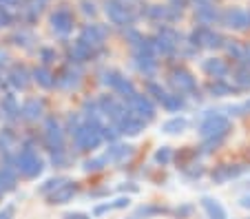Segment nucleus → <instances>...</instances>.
I'll return each mask as SVG.
<instances>
[{"mask_svg":"<svg viewBox=\"0 0 250 219\" xmlns=\"http://www.w3.org/2000/svg\"><path fill=\"white\" fill-rule=\"evenodd\" d=\"M80 7H82V11H84L86 16H95V14H98V9H95V5L91 2V0H84Z\"/></svg>","mask_w":250,"mask_h":219,"instance_id":"a19ab883","label":"nucleus"},{"mask_svg":"<svg viewBox=\"0 0 250 219\" xmlns=\"http://www.w3.org/2000/svg\"><path fill=\"white\" fill-rule=\"evenodd\" d=\"M118 2H122V5H128V7H133L137 2V0H118Z\"/></svg>","mask_w":250,"mask_h":219,"instance_id":"de8ad7c7","label":"nucleus"},{"mask_svg":"<svg viewBox=\"0 0 250 219\" xmlns=\"http://www.w3.org/2000/svg\"><path fill=\"white\" fill-rule=\"evenodd\" d=\"M239 206H241V208H250V193H246V195L241 197V199H239Z\"/></svg>","mask_w":250,"mask_h":219,"instance_id":"49530a36","label":"nucleus"},{"mask_svg":"<svg viewBox=\"0 0 250 219\" xmlns=\"http://www.w3.org/2000/svg\"><path fill=\"white\" fill-rule=\"evenodd\" d=\"M144 126H146V122L140 118H135V115H128V118H124L122 122L118 124V131L122 135H128V138H133V135H140L142 131H144Z\"/></svg>","mask_w":250,"mask_h":219,"instance_id":"aec40b11","label":"nucleus"},{"mask_svg":"<svg viewBox=\"0 0 250 219\" xmlns=\"http://www.w3.org/2000/svg\"><path fill=\"white\" fill-rule=\"evenodd\" d=\"M128 204H131V199H128V197H118V199H115L111 206H113V208H126Z\"/></svg>","mask_w":250,"mask_h":219,"instance_id":"c03bdc74","label":"nucleus"},{"mask_svg":"<svg viewBox=\"0 0 250 219\" xmlns=\"http://www.w3.org/2000/svg\"><path fill=\"white\" fill-rule=\"evenodd\" d=\"M195 20L199 22V27H210V24L222 20V14L210 2H197V7H195Z\"/></svg>","mask_w":250,"mask_h":219,"instance_id":"4468645a","label":"nucleus"},{"mask_svg":"<svg viewBox=\"0 0 250 219\" xmlns=\"http://www.w3.org/2000/svg\"><path fill=\"white\" fill-rule=\"evenodd\" d=\"M186 126H188V119L182 118V115H177V118H170L168 122L162 124V131L168 135H175V133H182V131H186Z\"/></svg>","mask_w":250,"mask_h":219,"instance_id":"bb28decb","label":"nucleus"},{"mask_svg":"<svg viewBox=\"0 0 250 219\" xmlns=\"http://www.w3.org/2000/svg\"><path fill=\"white\" fill-rule=\"evenodd\" d=\"M109 210H113V206L106 201V204H100V206H95L93 208V217H100V215H104V213H109Z\"/></svg>","mask_w":250,"mask_h":219,"instance_id":"ea45409f","label":"nucleus"},{"mask_svg":"<svg viewBox=\"0 0 250 219\" xmlns=\"http://www.w3.org/2000/svg\"><path fill=\"white\" fill-rule=\"evenodd\" d=\"M33 80L38 82L42 89H56V76H53L44 64L38 67V69H33Z\"/></svg>","mask_w":250,"mask_h":219,"instance_id":"b1692460","label":"nucleus"},{"mask_svg":"<svg viewBox=\"0 0 250 219\" xmlns=\"http://www.w3.org/2000/svg\"><path fill=\"white\" fill-rule=\"evenodd\" d=\"M2 2H16V0H2Z\"/></svg>","mask_w":250,"mask_h":219,"instance_id":"3c124183","label":"nucleus"},{"mask_svg":"<svg viewBox=\"0 0 250 219\" xmlns=\"http://www.w3.org/2000/svg\"><path fill=\"white\" fill-rule=\"evenodd\" d=\"M106 164H109V162H106V159H104V155H102V158H95V159H86V162L82 164V168H84L86 173H91V171H102Z\"/></svg>","mask_w":250,"mask_h":219,"instance_id":"72a5a7b5","label":"nucleus"},{"mask_svg":"<svg viewBox=\"0 0 250 219\" xmlns=\"http://www.w3.org/2000/svg\"><path fill=\"white\" fill-rule=\"evenodd\" d=\"M230 118L226 113H219V111L210 109L204 111L199 115V124H197V133L202 139H212V138H226L228 131H230Z\"/></svg>","mask_w":250,"mask_h":219,"instance_id":"f257e3e1","label":"nucleus"},{"mask_svg":"<svg viewBox=\"0 0 250 219\" xmlns=\"http://www.w3.org/2000/svg\"><path fill=\"white\" fill-rule=\"evenodd\" d=\"M49 24H51V31L60 38H66V36L73 31L76 27V18H73V11L69 9L66 5L58 7L51 16H49Z\"/></svg>","mask_w":250,"mask_h":219,"instance_id":"423d86ee","label":"nucleus"},{"mask_svg":"<svg viewBox=\"0 0 250 219\" xmlns=\"http://www.w3.org/2000/svg\"><path fill=\"white\" fill-rule=\"evenodd\" d=\"M219 22L226 29H232V31H244V29L250 27V11L241 9V7H228L222 14Z\"/></svg>","mask_w":250,"mask_h":219,"instance_id":"1a4fd4ad","label":"nucleus"},{"mask_svg":"<svg viewBox=\"0 0 250 219\" xmlns=\"http://www.w3.org/2000/svg\"><path fill=\"white\" fill-rule=\"evenodd\" d=\"M40 60H42L44 67H47V64H51V62H56V49H51V47L40 49Z\"/></svg>","mask_w":250,"mask_h":219,"instance_id":"58836bf2","label":"nucleus"},{"mask_svg":"<svg viewBox=\"0 0 250 219\" xmlns=\"http://www.w3.org/2000/svg\"><path fill=\"white\" fill-rule=\"evenodd\" d=\"M131 155H133V146H128V144H111L106 148V153H104V159L109 164H120L124 159H128Z\"/></svg>","mask_w":250,"mask_h":219,"instance_id":"6ab92c4d","label":"nucleus"},{"mask_svg":"<svg viewBox=\"0 0 250 219\" xmlns=\"http://www.w3.org/2000/svg\"><path fill=\"white\" fill-rule=\"evenodd\" d=\"M188 42L193 44V47H197V49H202V47H206V49L226 47V38H224L222 34H217V31H212L210 27H197L193 34H190Z\"/></svg>","mask_w":250,"mask_h":219,"instance_id":"0eeeda50","label":"nucleus"},{"mask_svg":"<svg viewBox=\"0 0 250 219\" xmlns=\"http://www.w3.org/2000/svg\"><path fill=\"white\" fill-rule=\"evenodd\" d=\"M184 175L188 177V179H197V177H202L204 175V168H190V171H184Z\"/></svg>","mask_w":250,"mask_h":219,"instance_id":"79ce46f5","label":"nucleus"},{"mask_svg":"<svg viewBox=\"0 0 250 219\" xmlns=\"http://www.w3.org/2000/svg\"><path fill=\"white\" fill-rule=\"evenodd\" d=\"M239 188H246V191H250V181H244V184H241Z\"/></svg>","mask_w":250,"mask_h":219,"instance_id":"09e8293b","label":"nucleus"},{"mask_svg":"<svg viewBox=\"0 0 250 219\" xmlns=\"http://www.w3.org/2000/svg\"><path fill=\"white\" fill-rule=\"evenodd\" d=\"M80 76H82L80 69H73V64H69V67H64L56 76V89H60V91L78 89V84H80Z\"/></svg>","mask_w":250,"mask_h":219,"instance_id":"ddd939ff","label":"nucleus"},{"mask_svg":"<svg viewBox=\"0 0 250 219\" xmlns=\"http://www.w3.org/2000/svg\"><path fill=\"white\" fill-rule=\"evenodd\" d=\"M104 14H106V18H109L113 24H118V27H126V29L133 27L135 20H137L133 7L122 5V2H118V0H106V5H104Z\"/></svg>","mask_w":250,"mask_h":219,"instance_id":"39448f33","label":"nucleus"},{"mask_svg":"<svg viewBox=\"0 0 250 219\" xmlns=\"http://www.w3.org/2000/svg\"><path fill=\"white\" fill-rule=\"evenodd\" d=\"M190 213H193V206H190V204H186V206H182V208H177V217H180V219L188 217Z\"/></svg>","mask_w":250,"mask_h":219,"instance_id":"37998d69","label":"nucleus"},{"mask_svg":"<svg viewBox=\"0 0 250 219\" xmlns=\"http://www.w3.org/2000/svg\"><path fill=\"white\" fill-rule=\"evenodd\" d=\"M120 131H118V126H113V124H111V126H106V124H104V129H102V138L106 139V142H115V139L120 138Z\"/></svg>","mask_w":250,"mask_h":219,"instance_id":"c9c22d12","label":"nucleus"},{"mask_svg":"<svg viewBox=\"0 0 250 219\" xmlns=\"http://www.w3.org/2000/svg\"><path fill=\"white\" fill-rule=\"evenodd\" d=\"M126 109L131 111L135 118H140V119H144V122H151L153 118H155V104L151 102V98L148 96H142V93H135V96H131L126 102Z\"/></svg>","mask_w":250,"mask_h":219,"instance_id":"6e6552de","label":"nucleus"},{"mask_svg":"<svg viewBox=\"0 0 250 219\" xmlns=\"http://www.w3.org/2000/svg\"><path fill=\"white\" fill-rule=\"evenodd\" d=\"M160 104H162V109H166L168 113H180V111L186 109V98L182 96V93H166Z\"/></svg>","mask_w":250,"mask_h":219,"instance_id":"412c9836","label":"nucleus"},{"mask_svg":"<svg viewBox=\"0 0 250 219\" xmlns=\"http://www.w3.org/2000/svg\"><path fill=\"white\" fill-rule=\"evenodd\" d=\"M66 181H69L66 177H51V179H47L42 186H40V195H47L49 197L51 193H56L62 184H66Z\"/></svg>","mask_w":250,"mask_h":219,"instance_id":"c85d7f7f","label":"nucleus"},{"mask_svg":"<svg viewBox=\"0 0 250 219\" xmlns=\"http://www.w3.org/2000/svg\"><path fill=\"white\" fill-rule=\"evenodd\" d=\"M146 93L155 98L157 102H162V100H164V96H166V91L162 89V84H157V82H148V84H146Z\"/></svg>","mask_w":250,"mask_h":219,"instance_id":"f704fd0d","label":"nucleus"},{"mask_svg":"<svg viewBox=\"0 0 250 219\" xmlns=\"http://www.w3.org/2000/svg\"><path fill=\"white\" fill-rule=\"evenodd\" d=\"M157 56H148V53H133V64L140 73L146 78H153L157 73Z\"/></svg>","mask_w":250,"mask_h":219,"instance_id":"f3484780","label":"nucleus"},{"mask_svg":"<svg viewBox=\"0 0 250 219\" xmlns=\"http://www.w3.org/2000/svg\"><path fill=\"white\" fill-rule=\"evenodd\" d=\"M102 129H104V124H102V126H100V124H91V122H84V124H82L80 129H78L76 133L71 135L76 151H80V153L95 151V148H98L100 144L104 142Z\"/></svg>","mask_w":250,"mask_h":219,"instance_id":"f03ea898","label":"nucleus"},{"mask_svg":"<svg viewBox=\"0 0 250 219\" xmlns=\"http://www.w3.org/2000/svg\"><path fill=\"white\" fill-rule=\"evenodd\" d=\"M202 208L206 210L208 219H228L224 206L217 199H212V197H202Z\"/></svg>","mask_w":250,"mask_h":219,"instance_id":"4be33fe9","label":"nucleus"},{"mask_svg":"<svg viewBox=\"0 0 250 219\" xmlns=\"http://www.w3.org/2000/svg\"><path fill=\"white\" fill-rule=\"evenodd\" d=\"M202 69L204 73L212 78V80H226V76L230 73V67H228V62L222 60V58H206L202 62Z\"/></svg>","mask_w":250,"mask_h":219,"instance_id":"2eb2a0df","label":"nucleus"},{"mask_svg":"<svg viewBox=\"0 0 250 219\" xmlns=\"http://www.w3.org/2000/svg\"><path fill=\"white\" fill-rule=\"evenodd\" d=\"M62 219H91V215H86V213H66Z\"/></svg>","mask_w":250,"mask_h":219,"instance_id":"a18cd8bd","label":"nucleus"},{"mask_svg":"<svg viewBox=\"0 0 250 219\" xmlns=\"http://www.w3.org/2000/svg\"><path fill=\"white\" fill-rule=\"evenodd\" d=\"M16 166H18L20 175L27 177V179H36V177L44 171L42 158H40L38 151H36V148H31V146L22 148V151L18 153V158H16Z\"/></svg>","mask_w":250,"mask_h":219,"instance_id":"7ed1b4c3","label":"nucleus"},{"mask_svg":"<svg viewBox=\"0 0 250 219\" xmlns=\"http://www.w3.org/2000/svg\"><path fill=\"white\" fill-rule=\"evenodd\" d=\"M69 162H71V158L66 155V151L51 153V164H53L56 168H69Z\"/></svg>","mask_w":250,"mask_h":219,"instance_id":"473e14b6","label":"nucleus"},{"mask_svg":"<svg viewBox=\"0 0 250 219\" xmlns=\"http://www.w3.org/2000/svg\"><path fill=\"white\" fill-rule=\"evenodd\" d=\"M237 86L228 84L226 80H212L210 84H208V93H210L212 98H224V96H230L232 91H235Z\"/></svg>","mask_w":250,"mask_h":219,"instance_id":"393cba45","label":"nucleus"},{"mask_svg":"<svg viewBox=\"0 0 250 219\" xmlns=\"http://www.w3.org/2000/svg\"><path fill=\"white\" fill-rule=\"evenodd\" d=\"M113 91H115V96H120L124 102H126L131 96H135V93H137V91H135V84H133V82L128 80L126 76H120V78H118V82H115Z\"/></svg>","mask_w":250,"mask_h":219,"instance_id":"5701e85b","label":"nucleus"},{"mask_svg":"<svg viewBox=\"0 0 250 219\" xmlns=\"http://www.w3.org/2000/svg\"><path fill=\"white\" fill-rule=\"evenodd\" d=\"M76 193H78V184L69 179L66 184H62L56 193H51V195H49V204H53V206L69 204V201L76 197Z\"/></svg>","mask_w":250,"mask_h":219,"instance_id":"dca6fc26","label":"nucleus"},{"mask_svg":"<svg viewBox=\"0 0 250 219\" xmlns=\"http://www.w3.org/2000/svg\"><path fill=\"white\" fill-rule=\"evenodd\" d=\"M44 115V100L42 98H29L22 104V118L29 122H38Z\"/></svg>","mask_w":250,"mask_h":219,"instance_id":"a211bd4d","label":"nucleus"},{"mask_svg":"<svg viewBox=\"0 0 250 219\" xmlns=\"http://www.w3.org/2000/svg\"><path fill=\"white\" fill-rule=\"evenodd\" d=\"M27 71H24L22 67H16L14 69V73H11V84L16 86V89H27V84H29V80H27Z\"/></svg>","mask_w":250,"mask_h":219,"instance_id":"c756f323","label":"nucleus"},{"mask_svg":"<svg viewBox=\"0 0 250 219\" xmlns=\"http://www.w3.org/2000/svg\"><path fill=\"white\" fill-rule=\"evenodd\" d=\"M2 106H5V111H7V115H9V118H14L16 113H20V109H18V104H16V98L14 96H7L5 102H2Z\"/></svg>","mask_w":250,"mask_h":219,"instance_id":"4c0bfd02","label":"nucleus"},{"mask_svg":"<svg viewBox=\"0 0 250 219\" xmlns=\"http://www.w3.org/2000/svg\"><path fill=\"white\" fill-rule=\"evenodd\" d=\"M170 86L175 89V93H195L197 91V80L193 78V73L188 71V69H175L173 73H170Z\"/></svg>","mask_w":250,"mask_h":219,"instance_id":"9b49d317","label":"nucleus"},{"mask_svg":"<svg viewBox=\"0 0 250 219\" xmlns=\"http://www.w3.org/2000/svg\"><path fill=\"white\" fill-rule=\"evenodd\" d=\"M248 171L250 166H244V164H222V166H217L212 171V181L215 184H226V181L235 179V177L244 175Z\"/></svg>","mask_w":250,"mask_h":219,"instance_id":"f8f14e48","label":"nucleus"},{"mask_svg":"<svg viewBox=\"0 0 250 219\" xmlns=\"http://www.w3.org/2000/svg\"><path fill=\"white\" fill-rule=\"evenodd\" d=\"M153 159H155L157 164H162V166H166V164L173 159V151H170V146H160L155 151V155H153Z\"/></svg>","mask_w":250,"mask_h":219,"instance_id":"2f4dec72","label":"nucleus"},{"mask_svg":"<svg viewBox=\"0 0 250 219\" xmlns=\"http://www.w3.org/2000/svg\"><path fill=\"white\" fill-rule=\"evenodd\" d=\"M95 56V51L91 47H86L84 42H73V47H71V58L76 62H86V60H91V58Z\"/></svg>","mask_w":250,"mask_h":219,"instance_id":"a878e982","label":"nucleus"},{"mask_svg":"<svg viewBox=\"0 0 250 219\" xmlns=\"http://www.w3.org/2000/svg\"><path fill=\"white\" fill-rule=\"evenodd\" d=\"M197 2H210V0H197Z\"/></svg>","mask_w":250,"mask_h":219,"instance_id":"603ef678","label":"nucleus"},{"mask_svg":"<svg viewBox=\"0 0 250 219\" xmlns=\"http://www.w3.org/2000/svg\"><path fill=\"white\" fill-rule=\"evenodd\" d=\"M232 80H235L237 89H250V67L248 64H241V67L235 71Z\"/></svg>","mask_w":250,"mask_h":219,"instance_id":"cd10ccee","label":"nucleus"},{"mask_svg":"<svg viewBox=\"0 0 250 219\" xmlns=\"http://www.w3.org/2000/svg\"><path fill=\"white\" fill-rule=\"evenodd\" d=\"M128 219H146V217H140V215H133V217H128Z\"/></svg>","mask_w":250,"mask_h":219,"instance_id":"8fccbe9b","label":"nucleus"},{"mask_svg":"<svg viewBox=\"0 0 250 219\" xmlns=\"http://www.w3.org/2000/svg\"><path fill=\"white\" fill-rule=\"evenodd\" d=\"M106 36H109V29L104 27V24L100 22H93V24H84L80 31V42H84L86 47H91L93 51H98L100 47L104 44V40H106Z\"/></svg>","mask_w":250,"mask_h":219,"instance_id":"9d476101","label":"nucleus"},{"mask_svg":"<svg viewBox=\"0 0 250 219\" xmlns=\"http://www.w3.org/2000/svg\"><path fill=\"white\" fill-rule=\"evenodd\" d=\"M250 113V100H246L244 104H237V106H228L226 115H246Z\"/></svg>","mask_w":250,"mask_h":219,"instance_id":"e433bc0d","label":"nucleus"},{"mask_svg":"<svg viewBox=\"0 0 250 219\" xmlns=\"http://www.w3.org/2000/svg\"><path fill=\"white\" fill-rule=\"evenodd\" d=\"M64 131L58 122V118L49 115L44 119V131H42V144L47 146L49 153H58V151H64Z\"/></svg>","mask_w":250,"mask_h":219,"instance_id":"20e7f679","label":"nucleus"},{"mask_svg":"<svg viewBox=\"0 0 250 219\" xmlns=\"http://www.w3.org/2000/svg\"><path fill=\"white\" fill-rule=\"evenodd\" d=\"M100 76H102V78H100V82H102L104 86H109V89L113 91L115 82H118V78L122 76V73H120V71H115V69H104V71L100 73Z\"/></svg>","mask_w":250,"mask_h":219,"instance_id":"7c9ffc66","label":"nucleus"}]
</instances>
